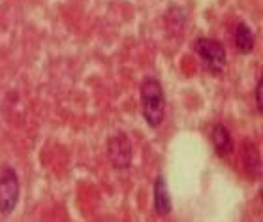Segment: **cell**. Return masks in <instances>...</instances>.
Wrapping results in <instances>:
<instances>
[{
  "mask_svg": "<svg viewBox=\"0 0 263 222\" xmlns=\"http://www.w3.org/2000/svg\"><path fill=\"white\" fill-rule=\"evenodd\" d=\"M141 109L148 126H160L165 115V96L158 79L148 78L141 85Z\"/></svg>",
  "mask_w": 263,
  "mask_h": 222,
  "instance_id": "obj_1",
  "label": "cell"
},
{
  "mask_svg": "<svg viewBox=\"0 0 263 222\" xmlns=\"http://www.w3.org/2000/svg\"><path fill=\"white\" fill-rule=\"evenodd\" d=\"M19 177L11 166H4L0 172V213L10 215L19 201Z\"/></svg>",
  "mask_w": 263,
  "mask_h": 222,
  "instance_id": "obj_2",
  "label": "cell"
},
{
  "mask_svg": "<svg viewBox=\"0 0 263 222\" xmlns=\"http://www.w3.org/2000/svg\"><path fill=\"white\" fill-rule=\"evenodd\" d=\"M196 51L201 57L203 64L209 72L220 73L226 68V49L224 45L211 38H199L196 42Z\"/></svg>",
  "mask_w": 263,
  "mask_h": 222,
  "instance_id": "obj_3",
  "label": "cell"
},
{
  "mask_svg": "<svg viewBox=\"0 0 263 222\" xmlns=\"http://www.w3.org/2000/svg\"><path fill=\"white\" fill-rule=\"evenodd\" d=\"M107 155L117 170H126L132 164V143L126 134H117L107 143Z\"/></svg>",
  "mask_w": 263,
  "mask_h": 222,
  "instance_id": "obj_4",
  "label": "cell"
},
{
  "mask_svg": "<svg viewBox=\"0 0 263 222\" xmlns=\"http://www.w3.org/2000/svg\"><path fill=\"white\" fill-rule=\"evenodd\" d=\"M154 209L160 217H165L171 213V196L164 175H158L154 181Z\"/></svg>",
  "mask_w": 263,
  "mask_h": 222,
  "instance_id": "obj_5",
  "label": "cell"
},
{
  "mask_svg": "<svg viewBox=\"0 0 263 222\" xmlns=\"http://www.w3.org/2000/svg\"><path fill=\"white\" fill-rule=\"evenodd\" d=\"M211 141L216 151V155L226 156L233 151V141H231V134L224 124H214L213 132H211Z\"/></svg>",
  "mask_w": 263,
  "mask_h": 222,
  "instance_id": "obj_6",
  "label": "cell"
},
{
  "mask_svg": "<svg viewBox=\"0 0 263 222\" xmlns=\"http://www.w3.org/2000/svg\"><path fill=\"white\" fill-rule=\"evenodd\" d=\"M235 45L239 53H252L254 49V32L247 23H239L235 28Z\"/></svg>",
  "mask_w": 263,
  "mask_h": 222,
  "instance_id": "obj_7",
  "label": "cell"
},
{
  "mask_svg": "<svg viewBox=\"0 0 263 222\" xmlns=\"http://www.w3.org/2000/svg\"><path fill=\"white\" fill-rule=\"evenodd\" d=\"M248 158L245 160V164H247L248 170H254V173L258 175V173H261V160H259V155L256 153V149H250L247 151Z\"/></svg>",
  "mask_w": 263,
  "mask_h": 222,
  "instance_id": "obj_8",
  "label": "cell"
},
{
  "mask_svg": "<svg viewBox=\"0 0 263 222\" xmlns=\"http://www.w3.org/2000/svg\"><path fill=\"white\" fill-rule=\"evenodd\" d=\"M256 106H258V111L261 113L263 111V79L259 78V83L256 87Z\"/></svg>",
  "mask_w": 263,
  "mask_h": 222,
  "instance_id": "obj_9",
  "label": "cell"
}]
</instances>
